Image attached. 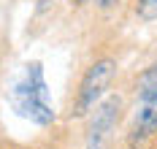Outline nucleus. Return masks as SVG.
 Here are the masks:
<instances>
[{
    "label": "nucleus",
    "mask_w": 157,
    "mask_h": 149,
    "mask_svg": "<svg viewBox=\"0 0 157 149\" xmlns=\"http://www.w3.org/2000/svg\"><path fill=\"white\" fill-rule=\"evenodd\" d=\"M155 136H157V103H141L127 128V147L141 149Z\"/></svg>",
    "instance_id": "4"
},
{
    "label": "nucleus",
    "mask_w": 157,
    "mask_h": 149,
    "mask_svg": "<svg viewBox=\"0 0 157 149\" xmlns=\"http://www.w3.org/2000/svg\"><path fill=\"white\" fill-rule=\"evenodd\" d=\"M136 98L138 103H157V57L141 71L136 82Z\"/></svg>",
    "instance_id": "5"
},
{
    "label": "nucleus",
    "mask_w": 157,
    "mask_h": 149,
    "mask_svg": "<svg viewBox=\"0 0 157 149\" xmlns=\"http://www.w3.org/2000/svg\"><path fill=\"white\" fill-rule=\"evenodd\" d=\"M76 3H92V0H76Z\"/></svg>",
    "instance_id": "9"
},
{
    "label": "nucleus",
    "mask_w": 157,
    "mask_h": 149,
    "mask_svg": "<svg viewBox=\"0 0 157 149\" xmlns=\"http://www.w3.org/2000/svg\"><path fill=\"white\" fill-rule=\"evenodd\" d=\"M92 3L100 8V11H111V8H117V6H119V0H92Z\"/></svg>",
    "instance_id": "7"
},
{
    "label": "nucleus",
    "mask_w": 157,
    "mask_h": 149,
    "mask_svg": "<svg viewBox=\"0 0 157 149\" xmlns=\"http://www.w3.org/2000/svg\"><path fill=\"white\" fill-rule=\"evenodd\" d=\"M11 106H14V111L19 117L30 119L38 128H52L54 125L57 114H54L52 100H49V84H46L44 65L38 60L27 63L22 76L14 82V87H11Z\"/></svg>",
    "instance_id": "1"
},
{
    "label": "nucleus",
    "mask_w": 157,
    "mask_h": 149,
    "mask_svg": "<svg viewBox=\"0 0 157 149\" xmlns=\"http://www.w3.org/2000/svg\"><path fill=\"white\" fill-rule=\"evenodd\" d=\"M133 11H136V17L141 19L144 25L157 22V0H136Z\"/></svg>",
    "instance_id": "6"
},
{
    "label": "nucleus",
    "mask_w": 157,
    "mask_h": 149,
    "mask_svg": "<svg viewBox=\"0 0 157 149\" xmlns=\"http://www.w3.org/2000/svg\"><path fill=\"white\" fill-rule=\"evenodd\" d=\"M8 149H27V147H8Z\"/></svg>",
    "instance_id": "8"
},
{
    "label": "nucleus",
    "mask_w": 157,
    "mask_h": 149,
    "mask_svg": "<svg viewBox=\"0 0 157 149\" xmlns=\"http://www.w3.org/2000/svg\"><path fill=\"white\" fill-rule=\"evenodd\" d=\"M125 100L119 95H106L87 114V136H84V147L87 149H109L111 136L117 130L119 119H122Z\"/></svg>",
    "instance_id": "3"
},
{
    "label": "nucleus",
    "mask_w": 157,
    "mask_h": 149,
    "mask_svg": "<svg viewBox=\"0 0 157 149\" xmlns=\"http://www.w3.org/2000/svg\"><path fill=\"white\" fill-rule=\"evenodd\" d=\"M117 60L114 57H98L95 63L87 65V71L81 73V82L76 87V95H73V103H71V117H87L100 100L106 98L111 82L117 79Z\"/></svg>",
    "instance_id": "2"
}]
</instances>
